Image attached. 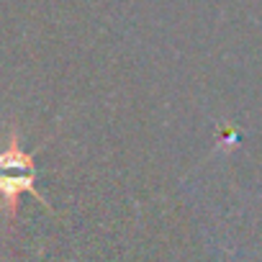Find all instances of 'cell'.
<instances>
[{"instance_id":"obj_1","label":"cell","mask_w":262,"mask_h":262,"mask_svg":"<svg viewBox=\"0 0 262 262\" xmlns=\"http://www.w3.org/2000/svg\"><path fill=\"white\" fill-rule=\"evenodd\" d=\"M24 193H31L36 201H41L47 208L49 203L44 195L36 190V165L34 155L21 149L18 134L11 131L8 147L0 149V198H3V208L8 219H16L18 213V198Z\"/></svg>"}]
</instances>
